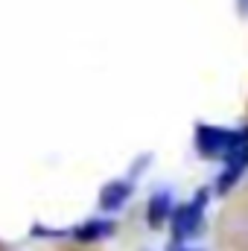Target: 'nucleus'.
Masks as SVG:
<instances>
[{"label":"nucleus","instance_id":"1","mask_svg":"<svg viewBox=\"0 0 248 251\" xmlns=\"http://www.w3.org/2000/svg\"><path fill=\"white\" fill-rule=\"evenodd\" d=\"M196 143H198V155H204V158H228L237 146L246 143V134L225 131L216 126H198Z\"/></svg>","mask_w":248,"mask_h":251},{"label":"nucleus","instance_id":"2","mask_svg":"<svg viewBox=\"0 0 248 251\" xmlns=\"http://www.w3.org/2000/svg\"><path fill=\"white\" fill-rule=\"evenodd\" d=\"M201 225V207L198 201L193 204H181L175 210V240H184V237H193Z\"/></svg>","mask_w":248,"mask_h":251},{"label":"nucleus","instance_id":"3","mask_svg":"<svg viewBox=\"0 0 248 251\" xmlns=\"http://www.w3.org/2000/svg\"><path fill=\"white\" fill-rule=\"evenodd\" d=\"M128 196H131V187H128L125 181H111L108 187H102L99 204H102V210H117V207H123L125 204Z\"/></svg>","mask_w":248,"mask_h":251},{"label":"nucleus","instance_id":"4","mask_svg":"<svg viewBox=\"0 0 248 251\" xmlns=\"http://www.w3.org/2000/svg\"><path fill=\"white\" fill-rule=\"evenodd\" d=\"M105 234H111V222H88V225H82V228L73 231V237L79 243H94V240H99Z\"/></svg>","mask_w":248,"mask_h":251},{"label":"nucleus","instance_id":"5","mask_svg":"<svg viewBox=\"0 0 248 251\" xmlns=\"http://www.w3.org/2000/svg\"><path fill=\"white\" fill-rule=\"evenodd\" d=\"M167 213H170V196H167V193L152 196V201H149V225L158 228V225L167 219Z\"/></svg>","mask_w":248,"mask_h":251},{"label":"nucleus","instance_id":"6","mask_svg":"<svg viewBox=\"0 0 248 251\" xmlns=\"http://www.w3.org/2000/svg\"><path fill=\"white\" fill-rule=\"evenodd\" d=\"M240 6H243V12H248V0H240Z\"/></svg>","mask_w":248,"mask_h":251},{"label":"nucleus","instance_id":"7","mask_svg":"<svg viewBox=\"0 0 248 251\" xmlns=\"http://www.w3.org/2000/svg\"><path fill=\"white\" fill-rule=\"evenodd\" d=\"M170 251H187V249H184V246H173Z\"/></svg>","mask_w":248,"mask_h":251}]
</instances>
